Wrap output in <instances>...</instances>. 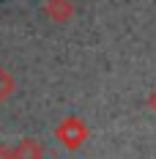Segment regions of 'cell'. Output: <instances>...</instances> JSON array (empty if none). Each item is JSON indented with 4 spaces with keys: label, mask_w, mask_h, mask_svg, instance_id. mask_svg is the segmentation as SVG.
Returning a JSON list of instances; mask_svg holds the SVG:
<instances>
[{
    "label": "cell",
    "mask_w": 156,
    "mask_h": 159,
    "mask_svg": "<svg viewBox=\"0 0 156 159\" xmlns=\"http://www.w3.org/2000/svg\"><path fill=\"white\" fill-rule=\"evenodd\" d=\"M85 134H88V129L82 126L77 118H69V121H63L60 126H58V137H60V140L69 145V148H77L79 140H82Z\"/></svg>",
    "instance_id": "cell-1"
},
{
    "label": "cell",
    "mask_w": 156,
    "mask_h": 159,
    "mask_svg": "<svg viewBox=\"0 0 156 159\" xmlns=\"http://www.w3.org/2000/svg\"><path fill=\"white\" fill-rule=\"evenodd\" d=\"M14 159H41V145L36 140H19L14 148Z\"/></svg>",
    "instance_id": "cell-2"
},
{
    "label": "cell",
    "mask_w": 156,
    "mask_h": 159,
    "mask_svg": "<svg viewBox=\"0 0 156 159\" xmlns=\"http://www.w3.org/2000/svg\"><path fill=\"white\" fill-rule=\"evenodd\" d=\"M47 11H49L52 19H66V16L71 14V3H69V0H49Z\"/></svg>",
    "instance_id": "cell-3"
},
{
    "label": "cell",
    "mask_w": 156,
    "mask_h": 159,
    "mask_svg": "<svg viewBox=\"0 0 156 159\" xmlns=\"http://www.w3.org/2000/svg\"><path fill=\"white\" fill-rule=\"evenodd\" d=\"M11 88H14V80H11V74H8L6 69H0V99H6V96L11 93Z\"/></svg>",
    "instance_id": "cell-4"
},
{
    "label": "cell",
    "mask_w": 156,
    "mask_h": 159,
    "mask_svg": "<svg viewBox=\"0 0 156 159\" xmlns=\"http://www.w3.org/2000/svg\"><path fill=\"white\" fill-rule=\"evenodd\" d=\"M0 159H14V154H11V151H8L3 143H0Z\"/></svg>",
    "instance_id": "cell-5"
}]
</instances>
